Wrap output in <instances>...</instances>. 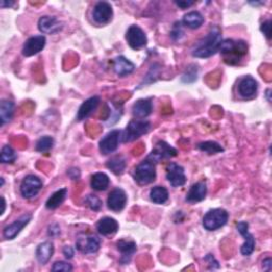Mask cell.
<instances>
[{"instance_id":"6da1fadb","label":"cell","mask_w":272,"mask_h":272,"mask_svg":"<svg viewBox=\"0 0 272 272\" xmlns=\"http://www.w3.org/2000/svg\"><path fill=\"white\" fill-rule=\"evenodd\" d=\"M222 43L221 30L217 26H214L207 35L193 47L192 56L195 58L206 59L214 56L219 50L220 45Z\"/></svg>"},{"instance_id":"7a4b0ae2","label":"cell","mask_w":272,"mask_h":272,"mask_svg":"<svg viewBox=\"0 0 272 272\" xmlns=\"http://www.w3.org/2000/svg\"><path fill=\"white\" fill-rule=\"evenodd\" d=\"M219 50L222 54L227 64L237 65L241 59L248 54V45L243 41H234L228 38V40L222 41Z\"/></svg>"},{"instance_id":"3957f363","label":"cell","mask_w":272,"mask_h":272,"mask_svg":"<svg viewBox=\"0 0 272 272\" xmlns=\"http://www.w3.org/2000/svg\"><path fill=\"white\" fill-rule=\"evenodd\" d=\"M151 129V123L144 119H134L129 122L125 131L121 133V141L130 142L147 134Z\"/></svg>"},{"instance_id":"277c9868","label":"cell","mask_w":272,"mask_h":272,"mask_svg":"<svg viewBox=\"0 0 272 272\" xmlns=\"http://www.w3.org/2000/svg\"><path fill=\"white\" fill-rule=\"evenodd\" d=\"M229 213L224 209H214L207 212L202 220L203 228L207 231H216L227 225Z\"/></svg>"},{"instance_id":"5b68a950","label":"cell","mask_w":272,"mask_h":272,"mask_svg":"<svg viewBox=\"0 0 272 272\" xmlns=\"http://www.w3.org/2000/svg\"><path fill=\"white\" fill-rule=\"evenodd\" d=\"M157 178V170H155V164L150 160L142 161L138 164L134 170V179L140 185H148L155 181Z\"/></svg>"},{"instance_id":"8992f818","label":"cell","mask_w":272,"mask_h":272,"mask_svg":"<svg viewBox=\"0 0 272 272\" xmlns=\"http://www.w3.org/2000/svg\"><path fill=\"white\" fill-rule=\"evenodd\" d=\"M101 239L97 235L79 234L77 236L76 248L83 254H93L100 249Z\"/></svg>"},{"instance_id":"52a82bcc","label":"cell","mask_w":272,"mask_h":272,"mask_svg":"<svg viewBox=\"0 0 272 272\" xmlns=\"http://www.w3.org/2000/svg\"><path fill=\"white\" fill-rule=\"evenodd\" d=\"M42 188V180L34 175H29L22 180L20 184V193L26 199H32L37 196V193L41 191Z\"/></svg>"},{"instance_id":"ba28073f","label":"cell","mask_w":272,"mask_h":272,"mask_svg":"<svg viewBox=\"0 0 272 272\" xmlns=\"http://www.w3.org/2000/svg\"><path fill=\"white\" fill-rule=\"evenodd\" d=\"M177 155H178V151L176 148H174L169 144H167V142L164 140H160L158 144L155 145L152 152L148 155L147 159L155 164V163H159L161 160L175 158L177 157Z\"/></svg>"},{"instance_id":"9c48e42d","label":"cell","mask_w":272,"mask_h":272,"mask_svg":"<svg viewBox=\"0 0 272 272\" xmlns=\"http://www.w3.org/2000/svg\"><path fill=\"white\" fill-rule=\"evenodd\" d=\"M126 40L129 46L134 50H139L141 48H144L148 43L146 33L142 31V29L139 28L138 26L135 24L131 26V27L128 29L126 33Z\"/></svg>"},{"instance_id":"30bf717a","label":"cell","mask_w":272,"mask_h":272,"mask_svg":"<svg viewBox=\"0 0 272 272\" xmlns=\"http://www.w3.org/2000/svg\"><path fill=\"white\" fill-rule=\"evenodd\" d=\"M166 179L172 187H181L186 183L184 168L176 163H170L166 168Z\"/></svg>"},{"instance_id":"8fae6325","label":"cell","mask_w":272,"mask_h":272,"mask_svg":"<svg viewBox=\"0 0 272 272\" xmlns=\"http://www.w3.org/2000/svg\"><path fill=\"white\" fill-rule=\"evenodd\" d=\"M120 139H121V132L119 130H113L109 132L99 142L100 152L105 155L115 152L119 146Z\"/></svg>"},{"instance_id":"7c38bea8","label":"cell","mask_w":272,"mask_h":272,"mask_svg":"<svg viewBox=\"0 0 272 272\" xmlns=\"http://www.w3.org/2000/svg\"><path fill=\"white\" fill-rule=\"evenodd\" d=\"M237 231L240 233V234L244 238V242L241 245V254L244 256H249L253 253L255 249V238L253 237L252 234H250L249 232V224L245 221H240L236 226Z\"/></svg>"},{"instance_id":"4fadbf2b","label":"cell","mask_w":272,"mask_h":272,"mask_svg":"<svg viewBox=\"0 0 272 272\" xmlns=\"http://www.w3.org/2000/svg\"><path fill=\"white\" fill-rule=\"evenodd\" d=\"M31 219H32L31 214L22 215L17 220H15L14 222L7 226L4 229V237L6 239H9V240L16 238V236L21 232V230L31 221Z\"/></svg>"},{"instance_id":"5bb4252c","label":"cell","mask_w":272,"mask_h":272,"mask_svg":"<svg viewBox=\"0 0 272 272\" xmlns=\"http://www.w3.org/2000/svg\"><path fill=\"white\" fill-rule=\"evenodd\" d=\"M46 46V37L44 35H35L28 38L22 47V55L24 57H32L41 51Z\"/></svg>"},{"instance_id":"9a60e30c","label":"cell","mask_w":272,"mask_h":272,"mask_svg":"<svg viewBox=\"0 0 272 272\" xmlns=\"http://www.w3.org/2000/svg\"><path fill=\"white\" fill-rule=\"evenodd\" d=\"M113 8L107 2H99L93 10V18L99 24H106L112 20Z\"/></svg>"},{"instance_id":"2e32d148","label":"cell","mask_w":272,"mask_h":272,"mask_svg":"<svg viewBox=\"0 0 272 272\" xmlns=\"http://www.w3.org/2000/svg\"><path fill=\"white\" fill-rule=\"evenodd\" d=\"M127 193L121 188L113 189L108 197V207L113 212H121L127 204Z\"/></svg>"},{"instance_id":"e0dca14e","label":"cell","mask_w":272,"mask_h":272,"mask_svg":"<svg viewBox=\"0 0 272 272\" xmlns=\"http://www.w3.org/2000/svg\"><path fill=\"white\" fill-rule=\"evenodd\" d=\"M258 84L252 77H243L238 83V94L244 99H251L256 96Z\"/></svg>"},{"instance_id":"ac0fdd59","label":"cell","mask_w":272,"mask_h":272,"mask_svg":"<svg viewBox=\"0 0 272 272\" xmlns=\"http://www.w3.org/2000/svg\"><path fill=\"white\" fill-rule=\"evenodd\" d=\"M37 26L44 34H56L63 29V23L55 16H42Z\"/></svg>"},{"instance_id":"d6986e66","label":"cell","mask_w":272,"mask_h":272,"mask_svg":"<svg viewBox=\"0 0 272 272\" xmlns=\"http://www.w3.org/2000/svg\"><path fill=\"white\" fill-rule=\"evenodd\" d=\"M97 231L103 236L114 235L119 229L118 222L114 218L111 217H103L101 218L96 225Z\"/></svg>"},{"instance_id":"ffe728a7","label":"cell","mask_w":272,"mask_h":272,"mask_svg":"<svg viewBox=\"0 0 272 272\" xmlns=\"http://www.w3.org/2000/svg\"><path fill=\"white\" fill-rule=\"evenodd\" d=\"M152 110L151 99H139L132 107V114L137 119H144L152 113Z\"/></svg>"},{"instance_id":"44dd1931","label":"cell","mask_w":272,"mask_h":272,"mask_svg":"<svg viewBox=\"0 0 272 272\" xmlns=\"http://www.w3.org/2000/svg\"><path fill=\"white\" fill-rule=\"evenodd\" d=\"M99 103H100V97H98V96L90 97L87 100H85L81 105V107L79 108V111H78L77 119L81 121V120L87 118L88 116L98 108Z\"/></svg>"},{"instance_id":"7402d4cb","label":"cell","mask_w":272,"mask_h":272,"mask_svg":"<svg viewBox=\"0 0 272 272\" xmlns=\"http://www.w3.org/2000/svg\"><path fill=\"white\" fill-rule=\"evenodd\" d=\"M207 193V187L204 182H197L193 184L186 195V201L189 203L201 202L205 199Z\"/></svg>"},{"instance_id":"603a6c76","label":"cell","mask_w":272,"mask_h":272,"mask_svg":"<svg viewBox=\"0 0 272 272\" xmlns=\"http://www.w3.org/2000/svg\"><path fill=\"white\" fill-rule=\"evenodd\" d=\"M117 249L121 253L120 263L126 265L131 261L133 254L136 252V243L134 241L121 239L117 242Z\"/></svg>"},{"instance_id":"cb8c5ba5","label":"cell","mask_w":272,"mask_h":272,"mask_svg":"<svg viewBox=\"0 0 272 272\" xmlns=\"http://www.w3.org/2000/svg\"><path fill=\"white\" fill-rule=\"evenodd\" d=\"M113 67H114L116 75L119 77H126L128 75H131L135 69L134 64L122 56L117 57L114 60Z\"/></svg>"},{"instance_id":"d4e9b609","label":"cell","mask_w":272,"mask_h":272,"mask_svg":"<svg viewBox=\"0 0 272 272\" xmlns=\"http://www.w3.org/2000/svg\"><path fill=\"white\" fill-rule=\"evenodd\" d=\"M54 252V243L51 241H45L41 244H38L36 249V260L41 265H46L50 261V258L53 257Z\"/></svg>"},{"instance_id":"484cf974","label":"cell","mask_w":272,"mask_h":272,"mask_svg":"<svg viewBox=\"0 0 272 272\" xmlns=\"http://www.w3.org/2000/svg\"><path fill=\"white\" fill-rule=\"evenodd\" d=\"M204 22V17L198 11L188 12L183 17V23L189 29H199Z\"/></svg>"},{"instance_id":"4316f807","label":"cell","mask_w":272,"mask_h":272,"mask_svg":"<svg viewBox=\"0 0 272 272\" xmlns=\"http://www.w3.org/2000/svg\"><path fill=\"white\" fill-rule=\"evenodd\" d=\"M14 102L10 100H3L0 103V120H2V126L10 122L14 115Z\"/></svg>"},{"instance_id":"83f0119b","label":"cell","mask_w":272,"mask_h":272,"mask_svg":"<svg viewBox=\"0 0 272 272\" xmlns=\"http://www.w3.org/2000/svg\"><path fill=\"white\" fill-rule=\"evenodd\" d=\"M67 188H61L54 192L48 200L46 201V207L48 210H56L58 207L65 201V198L67 196Z\"/></svg>"},{"instance_id":"f1b7e54d","label":"cell","mask_w":272,"mask_h":272,"mask_svg":"<svg viewBox=\"0 0 272 272\" xmlns=\"http://www.w3.org/2000/svg\"><path fill=\"white\" fill-rule=\"evenodd\" d=\"M126 166H127V161L122 155H115V157L111 158L107 163V167L115 175L123 174Z\"/></svg>"},{"instance_id":"f546056e","label":"cell","mask_w":272,"mask_h":272,"mask_svg":"<svg viewBox=\"0 0 272 272\" xmlns=\"http://www.w3.org/2000/svg\"><path fill=\"white\" fill-rule=\"evenodd\" d=\"M110 185V179L109 177L103 172H97L92 177L90 180V186L93 189L97 191L106 190Z\"/></svg>"},{"instance_id":"4dcf8cb0","label":"cell","mask_w":272,"mask_h":272,"mask_svg":"<svg viewBox=\"0 0 272 272\" xmlns=\"http://www.w3.org/2000/svg\"><path fill=\"white\" fill-rule=\"evenodd\" d=\"M169 198L168 190L163 186H155L150 190V199L155 204H164Z\"/></svg>"},{"instance_id":"1f68e13d","label":"cell","mask_w":272,"mask_h":272,"mask_svg":"<svg viewBox=\"0 0 272 272\" xmlns=\"http://www.w3.org/2000/svg\"><path fill=\"white\" fill-rule=\"evenodd\" d=\"M197 147L199 150H201L202 152L207 153V154H217V153H221L225 151V149L221 145L218 144V142H216V141H212V140L200 142Z\"/></svg>"},{"instance_id":"d6a6232c","label":"cell","mask_w":272,"mask_h":272,"mask_svg":"<svg viewBox=\"0 0 272 272\" xmlns=\"http://www.w3.org/2000/svg\"><path fill=\"white\" fill-rule=\"evenodd\" d=\"M17 159V154L15 150L11 146L6 145L2 149V153H0V161L3 164H13Z\"/></svg>"},{"instance_id":"836d02e7","label":"cell","mask_w":272,"mask_h":272,"mask_svg":"<svg viewBox=\"0 0 272 272\" xmlns=\"http://www.w3.org/2000/svg\"><path fill=\"white\" fill-rule=\"evenodd\" d=\"M55 144V140L51 136H43L40 139L36 141V145H35V150L38 152H48L51 149H53Z\"/></svg>"},{"instance_id":"e575fe53","label":"cell","mask_w":272,"mask_h":272,"mask_svg":"<svg viewBox=\"0 0 272 272\" xmlns=\"http://www.w3.org/2000/svg\"><path fill=\"white\" fill-rule=\"evenodd\" d=\"M197 76H198L197 66L196 65H190L185 70V72H184V75L182 77V81L186 82V83L193 82L195 80H197Z\"/></svg>"},{"instance_id":"d590c367","label":"cell","mask_w":272,"mask_h":272,"mask_svg":"<svg viewBox=\"0 0 272 272\" xmlns=\"http://www.w3.org/2000/svg\"><path fill=\"white\" fill-rule=\"evenodd\" d=\"M85 203L92 211H99L102 207V201L95 195H88L85 198Z\"/></svg>"},{"instance_id":"8d00e7d4","label":"cell","mask_w":272,"mask_h":272,"mask_svg":"<svg viewBox=\"0 0 272 272\" xmlns=\"http://www.w3.org/2000/svg\"><path fill=\"white\" fill-rule=\"evenodd\" d=\"M51 270L53 271H65V272H69L72 270V266L66 262H56L53 266V268H51Z\"/></svg>"},{"instance_id":"74e56055","label":"cell","mask_w":272,"mask_h":272,"mask_svg":"<svg viewBox=\"0 0 272 272\" xmlns=\"http://www.w3.org/2000/svg\"><path fill=\"white\" fill-rule=\"evenodd\" d=\"M204 261L210 265V269H219V263L216 261V258L213 256V254H207L204 258Z\"/></svg>"},{"instance_id":"f35d334b","label":"cell","mask_w":272,"mask_h":272,"mask_svg":"<svg viewBox=\"0 0 272 272\" xmlns=\"http://www.w3.org/2000/svg\"><path fill=\"white\" fill-rule=\"evenodd\" d=\"M261 31L266 35L268 40H270L271 38V20H267L262 23Z\"/></svg>"},{"instance_id":"ab89813d","label":"cell","mask_w":272,"mask_h":272,"mask_svg":"<svg viewBox=\"0 0 272 272\" xmlns=\"http://www.w3.org/2000/svg\"><path fill=\"white\" fill-rule=\"evenodd\" d=\"M183 31L182 29H181V23H176V26L174 27V30L171 32V37L174 38V40H180L181 37L183 36Z\"/></svg>"},{"instance_id":"60d3db41","label":"cell","mask_w":272,"mask_h":272,"mask_svg":"<svg viewBox=\"0 0 272 272\" xmlns=\"http://www.w3.org/2000/svg\"><path fill=\"white\" fill-rule=\"evenodd\" d=\"M60 233H61V230H60V227L57 224L51 225L48 228V235L51 236V237H56V236L60 235Z\"/></svg>"},{"instance_id":"b9f144b4","label":"cell","mask_w":272,"mask_h":272,"mask_svg":"<svg viewBox=\"0 0 272 272\" xmlns=\"http://www.w3.org/2000/svg\"><path fill=\"white\" fill-rule=\"evenodd\" d=\"M63 254L65 255L67 260H70V258H72L75 255V250L72 247H70V245H65V247L63 248Z\"/></svg>"},{"instance_id":"7bdbcfd3","label":"cell","mask_w":272,"mask_h":272,"mask_svg":"<svg viewBox=\"0 0 272 272\" xmlns=\"http://www.w3.org/2000/svg\"><path fill=\"white\" fill-rule=\"evenodd\" d=\"M67 175L71 180H78L80 178V170L78 168H71L67 171Z\"/></svg>"},{"instance_id":"ee69618b","label":"cell","mask_w":272,"mask_h":272,"mask_svg":"<svg viewBox=\"0 0 272 272\" xmlns=\"http://www.w3.org/2000/svg\"><path fill=\"white\" fill-rule=\"evenodd\" d=\"M263 267H264L265 270L271 271V269H272V260H271L270 257H267L263 261Z\"/></svg>"},{"instance_id":"f6af8a7d","label":"cell","mask_w":272,"mask_h":272,"mask_svg":"<svg viewBox=\"0 0 272 272\" xmlns=\"http://www.w3.org/2000/svg\"><path fill=\"white\" fill-rule=\"evenodd\" d=\"M193 4H195V2H177L176 5L178 7H180L181 9H187L189 7H191Z\"/></svg>"},{"instance_id":"bcb514c9","label":"cell","mask_w":272,"mask_h":272,"mask_svg":"<svg viewBox=\"0 0 272 272\" xmlns=\"http://www.w3.org/2000/svg\"><path fill=\"white\" fill-rule=\"evenodd\" d=\"M15 3L14 2H5V0H3L2 3H0V6H2V8H9V7H12L13 5H14Z\"/></svg>"},{"instance_id":"7dc6e473","label":"cell","mask_w":272,"mask_h":272,"mask_svg":"<svg viewBox=\"0 0 272 272\" xmlns=\"http://www.w3.org/2000/svg\"><path fill=\"white\" fill-rule=\"evenodd\" d=\"M2 200H3V211H2V213H0V214L4 215V213L6 211V200H5L4 197H2Z\"/></svg>"},{"instance_id":"c3c4849f","label":"cell","mask_w":272,"mask_h":272,"mask_svg":"<svg viewBox=\"0 0 272 272\" xmlns=\"http://www.w3.org/2000/svg\"><path fill=\"white\" fill-rule=\"evenodd\" d=\"M4 184H5V180L4 178H2V186H4Z\"/></svg>"}]
</instances>
